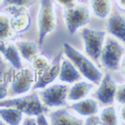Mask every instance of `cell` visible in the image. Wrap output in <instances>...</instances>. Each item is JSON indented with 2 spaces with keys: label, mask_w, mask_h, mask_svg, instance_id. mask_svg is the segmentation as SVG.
I'll use <instances>...</instances> for the list:
<instances>
[{
  "label": "cell",
  "mask_w": 125,
  "mask_h": 125,
  "mask_svg": "<svg viewBox=\"0 0 125 125\" xmlns=\"http://www.w3.org/2000/svg\"><path fill=\"white\" fill-rule=\"evenodd\" d=\"M63 50L66 56L73 62L76 69L85 78H87L88 81L92 82L93 84H100L103 74L100 70L95 66V64L92 63V61H90L85 55L76 50L73 46H72L68 42L63 44Z\"/></svg>",
  "instance_id": "1"
},
{
  "label": "cell",
  "mask_w": 125,
  "mask_h": 125,
  "mask_svg": "<svg viewBox=\"0 0 125 125\" xmlns=\"http://www.w3.org/2000/svg\"><path fill=\"white\" fill-rule=\"evenodd\" d=\"M0 107H14L26 116H37L47 111L46 106L42 104L40 95L36 92L19 98H5L0 101Z\"/></svg>",
  "instance_id": "2"
},
{
  "label": "cell",
  "mask_w": 125,
  "mask_h": 125,
  "mask_svg": "<svg viewBox=\"0 0 125 125\" xmlns=\"http://www.w3.org/2000/svg\"><path fill=\"white\" fill-rule=\"evenodd\" d=\"M56 27V17L54 10L53 0H41L38 13L39 44L42 45L45 37Z\"/></svg>",
  "instance_id": "3"
},
{
  "label": "cell",
  "mask_w": 125,
  "mask_h": 125,
  "mask_svg": "<svg viewBox=\"0 0 125 125\" xmlns=\"http://www.w3.org/2000/svg\"><path fill=\"white\" fill-rule=\"evenodd\" d=\"M63 17L69 33L74 34L79 28L89 23L90 13L86 5L75 3L73 6L64 8Z\"/></svg>",
  "instance_id": "4"
},
{
  "label": "cell",
  "mask_w": 125,
  "mask_h": 125,
  "mask_svg": "<svg viewBox=\"0 0 125 125\" xmlns=\"http://www.w3.org/2000/svg\"><path fill=\"white\" fill-rule=\"evenodd\" d=\"M69 87L66 84H54L42 88L40 98L48 107H59L66 104Z\"/></svg>",
  "instance_id": "5"
},
{
  "label": "cell",
  "mask_w": 125,
  "mask_h": 125,
  "mask_svg": "<svg viewBox=\"0 0 125 125\" xmlns=\"http://www.w3.org/2000/svg\"><path fill=\"white\" fill-rule=\"evenodd\" d=\"M124 49L117 41L109 39L103 47L101 53V62L108 70L116 71L119 68Z\"/></svg>",
  "instance_id": "6"
},
{
  "label": "cell",
  "mask_w": 125,
  "mask_h": 125,
  "mask_svg": "<svg viewBox=\"0 0 125 125\" xmlns=\"http://www.w3.org/2000/svg\"><path fill=\"white\" fill-rule=\"evenodd\" d=\"M82 37L86 53L91 58L98 59L104 44L105 32L90 28H84L82 30Z\"/></svg>",
  "instance_id": "7"
},
{
  "label": "cell",
  "mask_w": 125,
  "mask_h": 125,
  "mask_svg": "<svg viewBox=\"0 0 125 125\" xmlns=\"http://www.w3.org/2000/svg\"><path fill=\"white\" fill-rule=\"evenodd\" d=\"M34 82L35 72L30 68H21L13 76L10 83V89L14 94L26 93L33 87Z\"/></svg>",
  "instance_id": "8"
},
{
  "label": "cell",
  "mask_w": 125,
  "mask_h": 125,
  "mask_svg": "<svg viewBox=\"0 0 125 125\" xmlns=\"http://www.w3.org/2000/svg\"><path fill=\"white\" fill-rule=\"evenodd\" d=\"M117 84L114 81L109 73L102 78L100 82V86L96 90V97L103 104H112L115 101V96L117 92Z\"/></svg>",
  "instance_id": "9"
},
{
  "label": "cell",
  "mask_w": 125,
  "mask_h": 125,
  "mask_svg": "<svg viewBox=\"0 0 125 125\" xmlns=\"http://www.w3.org/2000/svg\"><path fill=\"white\" fill-rule=\"evenodd\" d=\"M62 59V52L58 53L54 59L51 61V65L48 69L42 73H41L36 83H34L33 88L34 89H42L45 87L49 86L57 78L59 74V70H60V63Z\"/></svg>",
  "instance_id": "10"
},
{
  "label": "cell",
  "mask_w": 125,
  "mask_h": 125,
  "mask_svg": "<svg viewBox=\"0 0 125 125\" xmlns=\"http://www.w3.org/2000/svg\"><path fill=\"white\" fill-rule=\"evenodd\" d=\"M0 54L13 68L16 70H20L22 68L21 56L15 43H11L9 41H0Z\"/></svg>",
  "instance_id": "11"
},
{
  "label": "cell",
  "mask_w": 125,
  "mask_h": 125,
  "mask_svg": "<svg viewBox=\"0 0 125 125\" xmlns=\"http://www.w3.org/2000/svg\"><path fill=\"white\" fill-rule=\"evenodd\" d=\"M13 9L15 11L10 15V23L13 30L15 33L25 31L31 24L29 14L25 11V7H13Z\"/></svg>",
  "instance_id": "12"
},
{
  "label": "cell",
  "mask_w": 125,
  "mask_h": 125,
  "mask_svg": "<svg viewBox=\"0 0 125 125\" xmlns=\"http://www.w3.org/2000/svg\"><path fill=\"white\" fill-rule=\"evenodd\" d=\"M49 122L54 125H79L84 124L81 119L72 115L66 109H57L49 114Z\"/></svg>",
  "instance_id": "13"
},
{
  "label": "cell",
  "mask_w": 125,
  "mask_h": 125,
  "mask_svg": "<svg viewBox=\"0 0 125 125\" xmlns=\"http://www.w3.org/2000/svg\"><path fill=\"white\" fill-rule=\"evenodd\" d=\"M81 78V73L76 69L73 62L68 59H63L60 63V70L58 79L63 83L73 84L75 82L79 81Z\"/></svg>",
  "instance_id": "14"
},
{
  "label": "cell",
  "mask_w": 125,
  "mask_h": 125,
  "mask_svg": "<svg viewBox=\"0 0 125 125\" xmlns=\"http://www.w3.org/2000/svg\"><path fill=\"white\" fill-rule=\"evenodd\" d=\"M106 29L112 36L125 43V18L119 14H114L108 19Z\"/></svg>",
  "instance_id": "15"
},
{
  "label": "cell",
  "mask_w": 125,
  "mask_h": 125,
  "mask_svg": "<svg viewBox=\"0 0 125 125\" xmlns=\"http://www.w3.org/2000/svg\"><path fill=\"white\" fill-rule=\"evenodd\" d=\"M72 108L80 116H91L97 115L99 111L98 104L96 101L90 98H85L80 101H76L72 104Z\"/></svg>",
  "instance_id": "16"
},
{
  "label": "cell",
  "mask_w": 125,
  "mask_h": 125,
  "mask_svg": "<svg viewBox=\"0 0 125 125\" xmlns=\"http://www.w3.org/2000/svg\"><path fill=\"white\" fill-rule=\"evenodd\" d=\"M91 89H92V84L84 81L75 82L74 85L71 88L70 91L68 92L67 99L71 102H76L85 99L90 93Z\"/></svg>",
  "instance_id": "17"
},
{
  "label": "cell",
  "mask_w": 125,
  "mask_h": 125,
  "mask_svg": "<svg viewBox=\"0 0 125 125\" xmlns=\"http://www.w3.org/2000/svg\"><path fill=\"white\" fill-rule=\"evenodd\" d=\"M23 112L14 107H0V119L7 124H20L23 120Z\"/></svg>",
  "instance_id": "18"
},
{
  "label": "cell",
  "mask_w": 125,
  "mask_h": 125,
  "mask_svg": "<svg viewBox=\"0 0 125 125\" xmlns=\"http://www.w3.org/2000/svg\"><path fill=\"white\" fill-rule=\"evenodd\" d=\"M15 35L11 23L10 15L4 11H0V41H10Z\"/></svg>",
  "instance_id": "19"
},
{
  "label": "cell",
  "mask_w": 125,
  "mask_h": 125,
  "mask_svg": "<svg viewBox=\"0 0 125 125\" xmlns=\"http://www.w3.org/2000/svg\"><path fill=\"white\" fill-rule=\"evenodd\" d=\"M15 45L22 57L27 61H30L39 51L37 44L30 41H17L15 42Z\"/></svg>",
  "instance_id": "20"
},
{
  "label": "cell",
  "mask_w": 125,
  "mask_h": 125,
  "mask_svg": "<svg viewBox=\"0 0 125 125\" xmlns=\"http://www.w3.org/2000/svg\"><path fill=\"white\" fill-rule=\"evenodd\" d=\"M90 7L93 13L101 19L106 18L111 12V0H90Z\"/></svg>",
  "instance_id": "21"
},
{
  "label": "cell",
  "mask_w": 125,
  "mask_h": 125,
  "mask_svg": "<svg viewBox=\"0 0 125 125\" xmlns=\"http://www.w3.org/2000/svg\"><path fill=\"white\" fill-rule=\"evenodd\" d=\"M30 63L33 71L38 73H42L51 65L49 58L42 54H37L36 56H33V58L30 60Z\"/></svg>",
  "instance_id": "22"
},
{
  "label": "cell",
  "mask_w": 125,
  "mask_h": 125,
  "mask_svg": "<svg viewBox=\"0 0 125 125\" xmlns=\"http://www.w3.org/2000/svg\"><path fill=\"white\" fill-rule=\"evenodd\" d=\"M100 119L103 124L107 125H116L118 124V117L116 109L113 106H107L100 114Z\"/></svg>",
  "instance_id": "23"
},
{
  "label": "cell",
  "mask_w": 125,
  "mask_h": 125,
  "mask_svg": "<svg viewBox=\"0 0 125 125\" xmlns=\"http://www.w3.org/2000/svg\"><path fill=\"white\" fill-rule=\"evenodd\" d=\"M33 0H3L4 7H30Z\"/></svg>",
  "instance_id": "24"
},
{
  "label": "cell",
  "mask_w": 125,
  "mask_h": 125,
  "mask_svg": "<svg viewBox=\"0 0 125 125\" xmlns=\"http://www.w3.org/2000/svg\"><path fill=\"white\" fill-rule=\"evenodd\" d=\"M8 61L4 58V56L0 54V82H3L9 73Z\"/></svg>",
  "instance_id": "25"
},
{
  "label": "cell",
  "mask_w": 125,
  "mask_h": 125,
  "mask_svg": "<svg viewBox=\"0 0 125 125\" xmlns=\"http://www.w3.org/2000/svg\"><path fill=\"white\" fill-rule=\"evenodd\" d=\"M115 100L120 104H125V83L118 86L116 96H115Z\"/></svg>",
  "instance_id": "26"
},
{
  "label": "cell",
  "mask_w": 125,
  "mask_h": 125,
  "mask_svg": "<svg viewBox=\"0 0 125 125\" xmlns=\"http://www.w3.org/2000/svg\"><path fill=\"white\" fill-rule=\"evenodd\" d=\"M85 124L88 125H99L103 124L102 123V120H101L100 117L99 116H96V115H91V116H88L87 119L85 120Z\"/></svg>",
  "instance_id": "27"
},
{
  "label": "cell",
  "mask_w": 125,
  "mask_h": 125,
  "mask_svg": "<svg viewBox=\"0 0 125 125\" xmlns=\"http://www.w3.org/2000/svg\"><path fill=\"white\" fill-rule=\"evenodd\" d=\"M8 82H0V101L5 99L8 95Z\"/></svg>",
  "instance_id": "28"
},
{
  "label": "cell",
  "mask_w": 125,
  "mask_h": 125,
  "mask_svg": "<svg viewBox=\"0 0 125 125\" xmlns=\"http://www.w3.org/2000/svg\"><path fill=\"white\" fill-rule=\"evenodd\" d=\"M54 1L63 8H68L76 3V0H54Z\"/></svg>",
  "instance_id": "29"
},
{
  "label": "cell",
  "mask_w": 125,
  "mask_h": 125,
  "mask_svg": "<svg viewBox=\"0 0 125 125\" xmlns=\"http://www.w3.org/2000/svg\"><path fill=\"white\" fill-rule=\"evenodd\" d=\"M36 122L37 124H43V125H47V124H50V122L48 121V119H46L44 113H41L37 115V118H36Z\"/></svg>",
  "instance_id": "30"
},
{
  "label": "cell",
  "mask_w": 125,
  "mask_h": 125,
  "mask_svg": "<svg viewBox=\"0 0 125 125\" xmlns=\"http://www.w3.org/2000/svg\"><path fill=\"white\" fill-rule=\"evenodd\" d=\"M22 122H23V124H28V125H34V124H37V122H36V119H34L33 118V116H27L25 119H23L22 120Z\"/></svg>",
  "instance_id": "31"
},
{
  "label": "cell",
  "mask_w": 125,
  "mask_h": 125,
  "mask_svg": "<svg viewBox=\"0 0 125 125\" xmlns=\"http://www.w3.org/2000/svg\"><path fill=\"white\" fill-rule=\"evenodd\" d=\"M115 2L119 10L125 12V0H115Z\"/></svg>",
  "instance_id": "32"
},
{
  "label": "cell",
  "mask_w": 125,
  "mask_h": 125,
  "mask_svg": "<svg viewBox=\"0 0 125 125\" xmlns=\"http://www.w3.org/2000/svg\"><path fill=\"white\" fill-rule=\"evenodd\" d=\"M119 67H120L121 73L125 77V55H123V56H122V59H121V62H120V66Z\"/></svg>",
  "instance_id": "33"
},
{
  "label": "cell",
  "mask_w": 125,
  "mask_h": 125,
  "mask_svg": "<svg viewBox=\"0 0 125 125\" xmlns=\"http://www.w3.org/2000/svg\"><path fill=\"white\" fill-rule=\"evenodd\" d=\"M120 119L121 121L125 123V104H122V106L120 108Z\"/></svg>",
  "instance_id": "34"
},
{
  "label": "cell",
  "mask_w": 125,
  "mask_h": 125,
  "mask_svg": "<svg viewBox=\"0 0 125 125\" xmlns=\"http://www.w3.org/2000/svg\"><path fill=\"white\" fill-rule=\"evenodd\" d=\"M2 124H5V122H4V121H3L2 119H0V125H2Z\"/></svg>",
  "instance_id": "35"
}]
</instances>
